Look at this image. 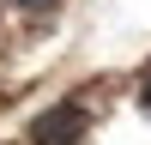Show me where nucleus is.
Masks as SVG:
<instances>
[{"label":"nucleus","instance_id":"f257e3e1","mask_svg":"<svg viewBox=\"0 0 151 145\" xmlns=\"http://www.w3.org/2000/svg\"><path fill=\"white\" fill-rule=\"evenodd\" d=\"M85 127H91V115H85V103H73V97H60V103L36 109L24 133H30V145H79V139H85Z\"/></svg>","mask_w":151,"mask_h":145},{"label":"nucleus","instance_id":"f03ea898","mask_svg":"<svg viewBox=\"0 0 151 145\" xmlns=\"http://www.w3.org/2000/svg\"><path fill=\"white\" fill-rule=\"evenodd\" d=\"M12 6H18V12H30V18H42V12H55L60 0H12Z\"/></svg>","mask_w":151,"mask_h":145},{"label":"nucleus","instance_id":"7ed1b4c3","mask_svg":"<svg viewBox=\"0 0 151 145\" xmlns=\"http://www.w3.org/2000/svg\"><path fill=\"white\" fill-rule=\"evenodd\" d=\"M139 109L151 115V67H145V79H139Z\"/></svg>","mask_w":151,"mask_h":145}]
</instances>
